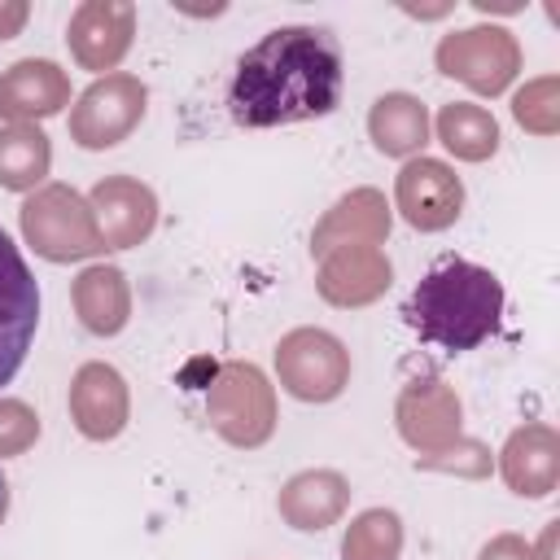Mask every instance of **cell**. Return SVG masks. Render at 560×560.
<instances>
[{
	"mask_svg": "<svg viewBox=\"0 0 560 560\" xmlns=\"http://www.w3.org/2000/svg\"><path fill=\"white\" fill-rule=\"evenodd\" d=\"M206 420L210 429L236 446V451H258L271 433H276V385L262 376V368L254 363H223L206 389Z\"/></svg>",
	"mask_w": 560,
	"mask_h": 560,
	"instance_id": "obj_3",
	"label": "cell"
},
{
	"mask_svg": "<svg viewBox=\"0 0 560 560\" xmlns=\"http://www.w3.org/2000/svg\"><path fill=\"white\" fill-rule=\"evenodd\" d=\"M433 131L446 144V153H455L459 162H486V158L499 153V122L486 105L451 101V105L438 109Z\"/></svg>",
	"mask_w": 560,
	"mask_h": 560,
	"instance_id": "obj_22",
	"label": "cell"
},
{
	"mask_svg": "<svg viewBox=\"0 0 560 560\" xmlns=\"http://www.w3.org/2000/svg\"><path fill=\"white\" fill-rule=\"evenodd\" d=\"M35 328H39V284L13 236L0 228V385H9L26 363Z\"/></svg>",
	"mask_w": 560,
	"mask_h": 560,
	"instance_id": "obj_8",
	"label": "cell"
},
{
	"mask_svg": "<svg viewBox=\"0 0 560 560\" xmlns=\"http://www.w3.org/2000/svg\"><path fill=\"white\" fill-rule=\"evenodd\" d=\"M350 508V481L337 472V468H306V472H293L280 494H276V512L289 529H302V534H319L328 525H337Z\"/></svg>",
	"mask_w": 560,
	"mask_h": 560,
	"instance_id": "obj_18",
	"label": "cell"
},
{
	"mask_svg": "<svg viewBox=\"0 0 560 560\" xmlns=\"http://www.w3.org/2000/svg\"><path fill=\"white\" fill-rule=\"evenodd\" d=\"M394 424H398V438L416 455H438V451H446L451 442L464 438L459 394L442 376H416V381H407L398 389Z\"/></svg>",
	"mask_w": 560,
	"mask_h": 560,
	"instance_id": "obj_9",
	"label": "cell"
},
{
	"mask_svg": "<svg viewBox=\"0 0 560 560\" xmlns=\"http://www.w3.org/2000/svg\"><path fill=\"white\" fill-rule=\"evenodd\" d=\"M70 105V74L48 57H22L0 74V118L39 122Z\"/></svg>",
	"mask_w": 560,
	"mask_h": 560,
	"instance_id": "obj_16",
	"label": "cell"
},
{
	"mask_svg": "<svg viewBox=\"0 0 560 560\" xmlns=\"http://www.w3.org/2000/svg\"><path fill=\"white\" fill-rule=\"evenodd\" d=\"M70 302H74V315L79 324L92 332V337H114L127 328L131 319V284L118 267L109 262H92L74 276L70 284Z\"/></svg>",
	"mask_w": 560,
	"mask_h": 560,
	"instance_id": "obj_19",
	"label": "cell"
},
{
	"mask_svg": "<svg viewBox=\"0 0 560 560\" xmlns=\"http://www.w3.org/2000/svg\"><path fill=\"white\" fill-rule=\"evenodd\" d=\"M512 118L534 131V136H556L560 131V79L556 74H542V79H529L516 96H512Z\"/></svg>",
	"mask_w": 560,
	"mask_h": 560,
	"instance_id": "obj_24",
	"label": "cell"
},
{
	"mask_svg": "<svg viewBox=\"0 0 560 560\" xmlns=\"http://www.w3.org/2000/svg\"><path fill=\"white\" fill-rule=\"evenodd\" d=\"M131 39H136V4L131 0H83L66 26L70 57L83 70H96L101 79L118 70V61L131 52Z\"/></svg>",
	"mask_w": 560,
	"mask_h": 560,
	"instance_id": "obj_11",
	"label": "cell"
},
{
	"mask_svg": "<svg viewBox=\"0 0 560 560\" xmlns=\"http://www.w3.org/2000/svg\"><path fill=\"white\" fill-rule=\"evenodd\" d=\"M4 516H9V481L0 472V525H4Z\"/></svg>",
	"mask_w": 560,
	"mask_h": 560,
	"instance_id": "obj_30",
	"label": "cell"
},
{
	"mask_svg": "<svg viewBox=\"0 0 560 560\" xmlns=\"http://www.w3.org/2000/svg\"><path fill=\"white\" fill-rule=\"evenodd\" d=\"M394 280V267L385 258L381 245H346V249H332L319 258V271H315V289L328 306H341V311H354V306H372L376 298H385Z\"/></svg>",
	"mask_w": 560,
	"mask_h": 560,
	"instance_id": "obj_14",
	"label": "cell"
},
{
	"mask_svg": "<svg viewBox=\"0 0 560 560\" xmlns=\"http://www.w3.org/2000/svg\"><path fill=\"white\" fill-rule=\"evenodd\" d=\"M416 464L433 468V472H451V477H486L490 472V446L477 438H459L438 455H420Z\"/></svg>",
	"mask_w": 560,
	"mask_h": 560,
	"instance_id": "obj_25",
	"label": "cell"
},
{
	"mask_svg": "<svg viewBox=\"0 0 560 560\" xmlns=\"http://www.w3.org/2000/svg\"><path fill=\"white\" fill-rule=\"evenodd\" d=\"M499 472H503L512 494L547 499L560 486V433L542 420L512 429L503 451H499Z\"/></svg>",
	"mask_w": 560,
	"mask_h": 560,
	"instance_id": "obj_15",
	"label": "cell"
},
{
	"mask_svg": "<svg viewBox=\"0 0 560 560\" xmlns=\"http://www.w3.org/2000/svg\"><path fill=\"white\" fill-rule=\"evenodd\" d=\"M556 525H560V521H551V525L542 529V542H538V551H529L534 560H556Z\"/></svg>",
	"mask_w": 560,
	"mask_h": 560,
	"instance_id": "obj_29",
	"label": "cell"
},
{
	"mask_svg": "<svg viewBox=\"0 0 560 560\" xmlns=\"http://www.w3.org/2000/svg\"><path fill=\"white\" fill-rule=\"evenodd\" d=\"M31 18V4L26 0H0V39H13Z\"/></svg>",
	"mask_w": 560,
	"mask_h": 560,
	"instance_id": "obj_28",
	"label": "cell"
},
{
	"mask_svg": "<svg viewBox=\"0 0 560 560\" xmlns=\"http://www.w3.org/2000/svg\"><path fill=\"white\" fill-rule=\"evenodd\" d=\"M39 438V416L22 398H0V459L31 451Z\"/></svg>",
	"mask_w": 560,
	"mask_h": 560,
	"instance_id": "obj_26",
	"label": "cell"
},
{
	"mask_svg": "<svg viewBox=\"0 0 560 560\" xmlns=\"http://www.w3.org/2000/svg\"><path fill=\"white\" fill-rule=\"evenodd\" d=\"M433 61L446 79H459L477 96H499L521 74V44L508 26H464L438 39Z\"/></svg>",
	"mask_w": 560,
	"mask_h": 560,
	"instance_id": "obj_5",
	"label": "cell"
},
{
	"mask_svg": "<svg viewBox=\"0 0 560 560\" xmlns=\"http://www.w3.org/2000/svg\"><path fill=\"white\" fill-rule=\"evenodd\" d=\"M407 324L420 341L464 354L477 350L503 315V284L490 267L468 258H442L407 298Z\"/></svg>",
	"mask_w": 560,
	"mask_h": 560,
	"instance_id": "obj_2",
	"label": "cell"
},
{
	"mask_svg": "<svg viewBox=\"0 0 560 560\" xmlns=\"http://www.w3.org/2000/svg\"><path fill=\"white\" fill-rule=\"evenodd\" d=\"M276 376L298 402H332L350 385V350L328 328H293L276 346Z\"/></svg>",
	"mask_w": 560,
	"mask_h": 560,
	"instance_id": "obj_7",
	"label": "cell"
},
{
	"mask_svg": "<svg viewBox=\"0 0 560 560\" xmlns=\"http://www.w3.org/2000/svg\"><path fill=\"white\" fill-rule=\"evenodd\" d=\"M70 420L88 442H114L131 420V394L118 368L92 359L70 381Z\"/></svg>",
	"mask_w": 560,
	"mask_h": 560,
	"instance_id": "obj_13",
	"label": "cell"
},
{
	"mask_svg": "<svg viewBox=\"0 0 560 560\" xmlns=\"http://www.w3.org/2000/svg\"><path fill=\"white\" fill-rule=\"evenodd\" d=\"M88 206H92L105 249H131V245L149 241L158 228V197L136 175H105L88 192Z\"/></svg>",
	"mask_w": 560,
	"mask_h": 560,
	"instance_id": "obj_12",
	"label": "cell"
},
{
	"mask_svg": "<svg viewBox=\"0 0 560 560\" xmlns=\"http://www.w3.org/2000/svg\"><path fill=\"white\" fill-rule=\"evenodd\" d=\"M402 556V521L389 508H368L346 525L341 560H398Z\"/></svg>",
	"mask_w": 560,
	"mask_h": 560,
	"instance_id": "obj_23",
	"label": "cell"
},
{
	"mask_svg": "<svg viewBox=\"0 0 560 560\" xmlns=\"http://www.w3.org/2000/svg\"><path fill=\"white\" fill-rule=\"evenodd\" d=\"M529 551H534V547H529L521 534H494V538L477 551V560H534Z\"/></svg>",
	"mask_w": 560,
	"mask_h": 560,
	"instance_id": "obj_27",
	"label": "cell"
},
{
	"mask_svg": "<svg viewBox=\"0 0 560 560\" xmlns=\"http://www.w3.org/2000/svg\"><path fill=\"white\" fill-rule=\"evenodd\" d=\"M389 201L385 192L376 188H350L346 197L332 201V210H324V219L315 223L311 232V254L324 258L332 249H346V245H385L389 236Z\"/></svg>",
	"mask_w": 560,
	"mask_h": 560,
	"instance_id": "obj_17",
	"label": "cell"
},
{
	"mask_svg": "<svg viewBox=\"0 0 560 560\" xmlns=\"http://www.w3.org/2000/svg\"><path fill=\"white\" fill-rule=\"evenodd\" d=\"M52 171V140L39 122H4L0 127V188L35 192Z\"/></svg>",
	"mask_w": 560,
	"mask_h": 560,
	"instance_id": "obj_21",
	"label": "cell"
},
{
	"mask_svg": "<svg viewBox=\"0 0 560 560\" xmlns=\"http://www.w3.org/2000/svg\"><path fill=\"white\" fill-rule=\"evenodd\" d=\"M341 44L324 26H276L249 44L228 83L236 127H289L341 105Z\"/></svg>",
	"mask_w": 560,
	"mask_h": 560,
	"instance_id": "obj_1",
	"label": "cell"
},
{
	"mask_svg": "<svg viewBox=\"0 0 560 560\" xmlns=\"http://www.w3.org/2000/svg\"><path fill=\"white\" fill-rule=\"evenodd\" d=\"M368 136L385 158H416L429 144V105L411 92H385L368 109Z\"/></svg>",
	"mask_w": 560,
	"mask_h": 560,
	"instance_id": "obj_20",
	"label": "cell"
},
{
	"mask_svg": "<svg viewBox=\"0 0 560 560\" xmlns=\"http://www.w3.org/2000/svg\"><path fill=\"white\" fill-rule=\"evenodd\" d=\"M144 105H149L144 83L136 74H127V70H114V74L88 83L74 96V105H70V140L79 149H88V153L114 149L140 127Z\"/></svg>",
	"mask_w": 560,
	"mask_h": 560,
	"instance_id": "obj_6",
	"label": "cell"
},
{
	"mask_svg": "<svg viewBox=\"0 0 560 560\" xmlns=\"http://www.w3.org/2000/svg\"><path fill=\"white\" fill-rule=\"evenodd\" d=\"M18 223L26 245L48 262H79L105 249L88 197H79L70 184H44L26 192Z\"/></svg>",
	"mask_w": 560,
	"mask_h": 560,
	"instance_id": "obj_4",
	"label": "cell"
},
{
	"mask_svg": "<svg viewBox=\"0 0 560 560\" xmlns=\"http://www.w3.org/2000/svg\"><path fill=\"white\" fill-rule=\"evenodd\" d=\"M394 206L416 232H446L464 210V179L442 158H407L394 179Z\"/></svg>",
	"mask_w": 560,
	"mask_h": 560,
	"instance_id": "obj_10",
	"label": "cell"
}]
</instances>
